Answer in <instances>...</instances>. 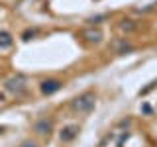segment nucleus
<instances>
[{
  "label": "nucleus",
  "instance_id": "423d86ee",
  "mask_svg": "<svg viewBox=\"0 0 157 147\" xmlns=\"http://www.w3.org/2000/svg\"><path fill=\"white\" fill-rule=\"evenodd\" d=\"M82 36H85L88 41L98 43L102 39V32H100V29H85V32H82Z\"/></svg>",
  "mask_w": 157,
  "mask_h": 147
},
{
  "label": "nucleus",
  "instance_id": "1a4fd4ad",
  "mask_svg": "<svg viewBox=\"0 0 157 147\" xmlns=\"http://www.w3.org/2000/svg\"><path fill=\"white\" fill-rule=\"evenodd\" d=\"M0 131H2V130H0Z\"/></svg>",
  "mask_w": 157,
  "mask_h": 147
},
{
  "label": "nucleus",
  "instance_id": "7ed1b4c3",
  "mask_svg": "<svg viewBox=\"0 0 157 147\" xmlns=\"http://www.w3.org/2000/svg\"><path fill=\"white\" fill-rule=\"evenodd\" d=\"M51 127H53V122L47 120V118H39L36 122V126H33V130H36V134L39 135H49L51 134Z\"/></svg>",
  "mask_w": 157,
  "mask_h": 147
},
{
  "label": "nucleus",
  "instance_id": "0eeeda50",
  "mask_svg": "<svg viewBox=\"0 0 157 147\" xmlns=\"http://www.w3.org/2000/svg\"><path fill=\"white\" fill-rule=\"evenodd\" d=\"M12 45V37H10L8 32H0V49L4 47H10Z\"/></svg>",
  "mask_w": 157,
  "mask_h": 147
},
{
  "label": "nucleus",
  "instance_id": "20e7f679",
  "mask_svg": "<svg viewBox=\"0 0 157 147\" xmlns=\"http://www.w3.org/2000/svg\"><path fill=\"white\" fill-rule=\"evenodd\" d=\"M61 86H63L61 81H57V78H49V81H43L41 82V92L49 96V94H53V92H57Z\"/></svg>",
  "mask_w": 157,
  "mask_h": 147
},
{
  "label": "nucleus",
  "instance_id": "6e6552de",
  "mask_svg": "<svg viewBox=\"0 0 157 147\" xmlns=\"http://www.w3.org/2000/svg\"><path fill=\"white\" fill-rule=\"evenodd\" d=\"M20 147H37V143H36V141H24Z\"/></svg>",
  "mask_w": 157,
  "mask_h": 147
},
{
  "label": "nucleus",
  "instance_id": "39448f33",
  "mask_svg": "<svg viewBox=\"0 0 157 147\" xmlns=\"http://www.w3.org/2000/svg\"><path fill=\"white\" fill-rule=\"evenodd\" d=\"M77 135H78V126H67V127H63L61 134H59V137H61L63 143H69V141H73Z\"/></svg>",
  "mask_w": 157,
  "mask_h": 147
},
{
  "label": "nucleus",
  "instance_id": "f03ea898",
  "mask_svg": "<svg viewBox=\"0 0 157 147\" xmlns=\"http://www.w3.org/2000/svg\"><path fill=\"white\" fill-rule=\"evenodd\" d=\"M26 88H28V82H26V77H22V75H16L6 81V90L16 96H22L26 92Z\"/></svg>",
  "mask_w": 157,
  "mask_h": 147
},
{
  "label": "nucleus",
  "instance_id": "f257e3e1",
  "mask_svg": "<svg viewBox=\"0 0 157 147\" xmlns=\"http://www.w3.org/2000/svg\"><path fill=\"white\" fill-rule=\"evenodd\" d=\"M94 92H82L81 96H77L75 100H73L71 108L78 114H88V112H92V108H94Z\"/></svg>",
  "mask_w": 157,
  "mask_h": 147
}]
</instances>
